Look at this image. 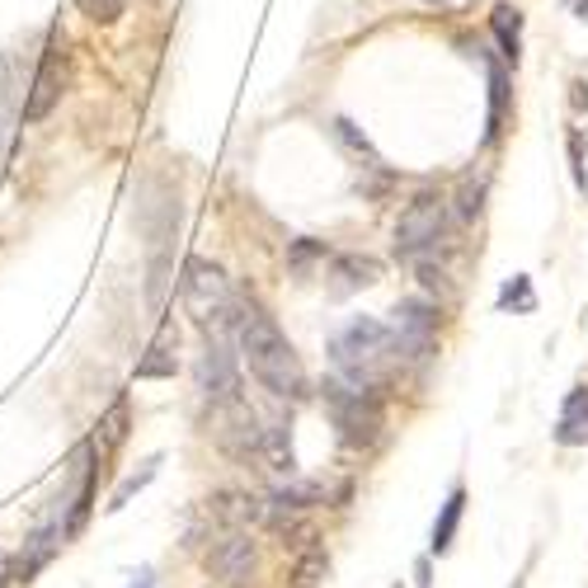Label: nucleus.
<instances>
[{"instance_id":"1","label":"nucleus","mask_w":588,"mask_h":588,"mask_svg":"<svg viewBox=\"0 0 588 588\" xmlns=\"http://www.w3.org/2000/svg\"><path fill=\"white\" fill-rule=\"evenodd\" d=\"M236 340H240V353L249 372H255V382L269 391L278 400H297L307 396V367L292 353L288 334L274 325V316L255 307V301H240V316H236Z\"/></svg>"},{"instance_id":"2","label":"nucleus","mask_w":588,"mask_h":588,"mask_svg":"<svg viewBox=\"0 0 588 588\" xmlns=\"http://www.w3.org/2000/svg\"><path fill=\"white\" fill-rule=\"evenodd\" d=\"M396 340H391V325L372 316H359L330 340V363L340 372V382L359 386V391H372L391 377V363H396Z\"/></svg>"},{"instance_id":"3","label":"nucleus","mask_w":588,"mask_h":588,"mask_svg":"<svg viewBox=\"0 0 588 588\" xmlns=\"http://www.w3.org/2000/svg\"><path fill=\"white\" fill-rule=\"evenodd\" d=\"M184 307L203 330H231L240 316V301L231 292L226 274L212 259H189L184 264Z\"/></svg>"},{"instance_id":"4","label":"nucleus","mask_w":588,"mask_h":588,"mask_svg":"<svg viewBox=\"0 0 588 588\" xmlns=\"http://www.w3.org/2000/svg\"><path fill=\"white\" fill-rule=\"evenodd\" d=\"M325 409H330L334 429H340V438L349 442V448H372L386 429L382 400L372 396V391H359V386H349L340 377L325 382Z\"/></svg>"},{"instance_id":"5","label":"nucleus","mask_w":588,"mask_h":588,"mask_svg":"<svg viewBox=\"0 0 588 588\" xmlns=\"http://www.w3.org/2000/svg\"><path fill=\"white\" fill-rule=\"evenodd\" d=\"M391 340H396V353L405 363H424L438 344V311L419 297L396 301V311H391Z\"/></svg>"},{"instance_id":"6","label":"nucleus","mask_w":588,"mask_h":588,"mask_svg":"<svg viewBox=\"0 0 588 588\" xmlns=\"http://www.w3.org/2000/svg\"><path fill=\"white\" fill-rule=\"evenodd\" d=\"M442 226H448V199L442 193H419L396 222V255L400 259L424 255L429 245H438Z\"/></svg>"},{"instance_id":"7","label":"nucleus","mask_w":588,"mask_h":588,"mask_svg":"<svg viewBox=\"0 0 588 588\" xmlns=\"http://www.w3.org/2000/svg\"><path fill=\"white\" fill-rule=\"evenodd\" d=\"M199 386L207 400H222V405L240 400V367H236V353H231L226 330H207V349L199 359Z\"/></svg>"},{"instance_id":"8","label":"nucleus","mask_w":588,"mask_h":588,"mask_svg":"<svg viewBox=\"0 0 588 588\" xmlns=\"http://www.w3.org/2000/svg\"><path fill=\"white\" fill-rule=\"evenodd\" d=\"M62 85H66V52H62V39L52 33V43L43 52V66L33 76V90L24 99V122H43L62 99Z\"/></svg>"},{"instance_id":"9","label":"nucleus","mask_w":588,"mask_h":588,"mask_svg":"<svg viewBox=\"0 0 588 588\" xmlns=\"http://www.w3.org/2000/svg\"><path fill=\"white\" fill-rule=\"evenodd\" d=\"M207 569L222 584H245L249 569H255V542H249L245 532H236V527L222 532V537L212 542V550H207Z\"/></svg>"},{"instance_id":"10","label":"nucleus","mask_w":588,"mask_h":588,"mask_svg":"<svg viewBox=\"0 0 588 588\" xmlns=\"http://www.w3.org/2000/svg\"><path fill=\"white\" fill-rule=\"evenodd\" d=\"M330 297H349L359 288H372V282L382 278V264L367 259V255H334L330 259Z\"/></svg>"},{"instance_id":"11","label":"nucleus","mask_w":588,"mask_h":588,"mask_svg":"<svg viewBox=\"0 0 588 588\" xmlns=\"http://www.w3.org/2000/svg\"><path fill=\"white\" fill-rule=\"evenodd\" d=\"M556 442L565 448H579L588 442V386H575L560 405V424H556Z\"/></svg>"},{"instance_id":"12","label":"nucleus","mask_w":588,"mask_h":588,"mask_svg":"<svg viewBox=\"0 0 588 588\" xmlns=\"http://www.w3.org/2000/svg\"><path fill=\"white\" fill-rule=\"evenodd\" d=\"M490 29H494L499 47H504V57H509L513 66H518V52H523V14L513 10V6H494Z\"/></svg>"},{"instance_id":"13","label":"nucleus","mask_w":588,"mask_h":588,"mask_svg":"<svg viewBox=\"0 0 588 588\" xmlns=\"http://www.w3.org/2000/svg\"><path fill=\"white\" fill-rule=\"evenodd\" d=\"M259 457L269 461L274 471H288V475H292L297 457H292V438H288V424H269V429H264V438H259Z\"/></svg>"},{"instance_id":"14","label":"nucleus","mask_w":588,"mask_h":588,"mask_svg":"<svg viewBox=\"0 0 588 588\" xmlns=\"http://www.w3.org/2000/svg\"><path fill=\"white\" fill-rule=\"evenodd\" d=\"M325 259H330L325 240H292V249H288V269H292L297 282H307Z\"/></svg>"},{"instance_id":"15","label":"nucleus","mask_w":588,"mask_h":588,"mask_svg":"<svg viewBox=\"0 0 588 588\" xmlns=\"http://www.w3.org/2000/svg\"><path fill=\"white\" fill-rule=\"evenodd\" d=\"M461 509H467V490H452L448 494V504H442V518L434 523V550H438V556H442V550H448L452 546V537H457V523H461Z\"/></svg>"},{"instance_id":"16","label":"nucleus","mask_w":588,"mask_h":588,"mask_svg":"<svg viewBox=\"0 0 588 588\" xmlns=\"http://www.w3.org/2000/svg\"><path fill=\"white\" fill-rule=\"evenodd\" d=\"M334 137H340V147H344L353 160H363V170H382V156L367 147V137H363L359 128H353L349 118H334Z\"/></svg>"},{"instance_id":"17","label":"nucleus","mask_w":588,"mask_h":588,"mask_svg":"<svg viewBox=\"0 0 588 588\" xmlns=\"http://www.w3.org/2000/svg\"><path fill=\"white\" fill-rule=\"evenodd\" d=\"M320 485H311V480H288V485H278L274 490V509L278 513H292V509H311V504H320Z\"/></svg>"},{"instance_id":"18","label":"nucleus","mask_w":588,"mask_h":588,"mask_svg":"<svg viewBox=\"0 0 588 588\" xmlns=\"http://www.w3.org/2000/svg\"><path fill=\"white\" fill-rule=\"evenodd\" d=\"M14 122H20V109H14V81H10V62L0 57V156L10 147Z\"/></svg>"},{"instance_id":"19","label":"nucleus","mask_w":588,"mask_h":588,"mask_svg":"<svg viewBox=\"0 0 588 588\" xmlns=\"http://www.w3.org/2000/svg\"><path fill=\"white\" fill-rule=\"evenodd\" d=\"M504 104H509V76H504L499 62H490V128H485V141L499 132V122H504Z\"/></svg>"},{"instance_id":"20","label":"nucleus","mask_w":588,"mask_h":588,"mask_svg":"<svg viewBox=\"0 0 588 588\" xmlns=\"http://www.w3.org/2000/svg\"><path fill=\"white\" fill-rule=\"evenodd\" d=\"M156 467H160V457H151V461H141V471L137 475H128V480H122V485L114 490V499H109V513H118V509H128V499L141 490V485H151V480H156Z\"/></svg>"},{"instance_id":"21","label":"nucleus","mask_w":588,"mask_h":588,"mask_svg":"<svg viewBox=\"0 0 588 588\" xmlns=\"http://www.w3.org/2000/svg\"><path fill=\"white\" fill-rule=\"evenodd\" d=\"M76 10L95 24H118L122 10H128V0H76Z\"/></svg>"},{"instance_id":"22","label":"nucleus","mask_w":588,"mask_h":588,"mask_svg":"<svg viewBox=\"0 0 588 588\" xmlns=\"http://www.w3.org/2000/svg\"><path fill=\"white\" fill-rule=\"evenodd\" d=\"M325 569H330L325 565V550H307V556L297 560V575L292 579H297V588H316L320 579H325Z\"/></svg>"},{"instance_id":"23","label":"nucleus","mask_w":588,"mask_h":588,"mask_svg":"<svg viewBox=\"0 0 588 588\" xmlns=\"http://www.w3.org/2000/svg\"><path fill=\"white\" fill-rule=\"evenodd\" d=\"M137 377H174L170 349H165V344H156V349H151V359H141V363H137Z\"/></svg>"},{"instance_id":"24","label":"nucleus","mask_w":588,"mask_h":588,"mask_svg":"<svg viewBox=\"0 0 588 588\" xmlns=\"http://www.w3.org/2000/svg\"><path fill=\"white\" fill-rule=\"evenodd\" d=\"M499 307H518V311H532V288L527 278H518L513 288H504V297H499Z\"/></svg>"},{"instance_id":"25","label":"nucleus","mask_w":588,"mask_h":588,"mask_svg":"<svg viewBox=\"0 0 588 588\" xmlns=\"http://www.w3.org/2000/svg\"><path fill=\"white\" fill-rule=\"evenodd\" d=\"M419 278H424V288H429V292H442V297L452 292V288H448V274L434 269V264H419Z\"/></svg>"},{"instance_id":"26","label":"nucleus","mask_w":588,"mask_h":588,"mask_svg":"<svg viewBox=\"0 0 588 588\" xmlns=\"http://www.w3.org/2000/svg\"><path fill=\"white\" fill-rule=\"evenodd\" d=\"M429 6H438L442 14H461V10L471 6V0H429Z\"/></svg>"},{"instance_id":"27","label":"nucleus","mask_w":588,"mask_h":588,"mask_svg":"<svg viewBox=\"0 0 588 588\" xmlns=\"http://www.w3.org/2000/svg\"><path fill=\"white\" fill-rule=\"evenodd\" d=\"M6 579H10V560H6V550H0V588H6Z\"/></svg>"},{"instance_id":"28","label":"nucleus","mask_w":588,"mask_h":588,"mask_svg":"<svg viewBox=\"0 0 588 588\" xmlns=\"http://www.w3.org/2000/svg\"><path fill=\"white\" fill-rule=\"evenodd\" d=\"M575 10H579V20H588V0H575Z\"/></svg>"},{"instance_id":"29","label":"nucleus","mask_w":588,"mask_h":588,"mask_svg":"<svg viewBox=\"0 0 588 588\" xmlns=\"http://www.w3.org/2000/svg\"><path fill=\"white\" fill-rule=\"evenodd\" d=\"M147 579H151V575H141V584H132V588H147Z\"/></svg>"}]
</instances>
